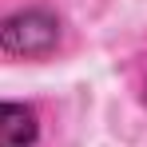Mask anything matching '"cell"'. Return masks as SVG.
<instances>
[{
    "instance_id": "1",
    "label": "cell",
    "mask_w": 147,
    "mask_h": 147,
    "mask_svg": "<svg viewBox=\"0 0 147 147\" xmlns=\"http://www.w3.org/2000/svg\"><path fill=\"white\" fill-rule=\"evenodd\" d=\"M60 28H56V16L52 12H40V8H28V12H16L0 24V44L16 56H44V52L56 44Z\"/></svg>"
},
{
    "instance_id": "2",
    "label": "cell",
    "mask_w": 147,
    "mask_h": 147,
    "mask_svg": "<svg viewBox=\"0 0 147 147\" xmlns=\"http://www.w3.org/2000/svg\"><path fill=\"white\" fill-rule=\"evenodd\" d=\"M40 123L36 111L24 103H4L0 99V147H36Z\"/></svg>"
}]
</instances>
